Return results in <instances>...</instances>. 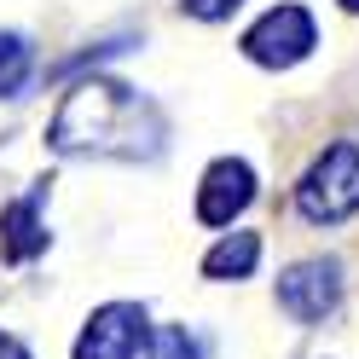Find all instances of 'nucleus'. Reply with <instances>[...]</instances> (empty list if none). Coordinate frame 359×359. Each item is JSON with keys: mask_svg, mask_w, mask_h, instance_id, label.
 Masks as SVG:
<instances>
[{"mask_svg": "<svg viewBox=\"0 0 359 359\" xmlns=\"http://www.w3.org/2000/svg\"><path fill=\"white\" fill-rule=\"evenodd\" d=\"M250 203H255V168L243 156H215L203 168V186H197V220L203 226H232Z\"/></svg>", "mask_w": 359, "mask_h": 359, "instance_id": "423d86ee", "label": "nucleus"}, {"mask_svg": "<svg viewBox=\"0 0 359 359\" xmlns=\"http://www.w3.org/2000/svg\"><path fill=\"white\" fill-rule=\"evenodd\" d=\"M348 296V273L336 255H313V261H296L278 273V307L290 313L296 325H325Z\"/></svg>", "mask_w": 359, "mask_h": 359, "instance_id": "7ed1b4c3", "label": "nucleus"}, {"mask_svg": "<svg viewBox=\"0 0 359 359\" xmlns=\"http://www.w3.org/2000/svg\"><path fill=\"white\" fill-rule=\"evenodd\" d=\"M209 342L186 325H151V342H145V359H203Z\"/></svg>", "mask_w": 359, "mask_h": 359, "instance_id": "9d476101", "label": "nucleus"}, {"mask_svg": "<svg viewBox=\"0 0 359 359\" xmlns=\"http://www.w3.org/2000/svg\"><path fill=\"white\" fill-rule=\"evenodd\" d=\"M41 203H47V180H41L35 191H24L18 203L0 209V261L24 266L47 250V220H41Z\"/></svg>", "mask_w": 359, "mask_h": 359, "instance_id": "0eeeda50", "label": "nucleus"}, {"mask_svg": "<svg viewBox=\"0 0 359 359\" xmlns=\"http://www.w3.org/2000/svg\"><path fill=\"white\" fill-rule=\"evenodd\" d=\"M342 6H348V12H359V0H342Z\"/></svg>", "mask_w": 359, "mask_h": 359, "instance_id": "ddd939ff", "label": "nucleus"}, {"mask_svg": "<svg viewBox=\"0 0 359 359\" xmlns=\"http://www.w3.org/2000/svg\"><path fill=\"white\" fill-rule=\"evenodd\" d=\"M35 70V47L18 29H0V99H12Z\"/></svg>", "mask_w": 359, "mask_h": 359, "instance_id": "1a4fd4ad", "label": "nucleus"}, {"mask_svg": "<svg viewBox=\"0 0 359 359\" xmlns=\"http://www.w3.org/2000/svg\"><path fill=\"white\" fill-rule=\"evenodd\" d=\"M296 215L313 226H342L359 215V145L353 140H336L313 156V168L296 186Z\"/></svg>", "mask_w": 359, "mask_h": 359, "instance_id": "f03ea898", "label": "nucleus"}, {"mask_svg": "<svg viewBox=\"0 0 359 359\" xmlns=\"http://www.w3.org/2000/svg\"><path fill=\"white\" fill-rule=\"evenodd\" d=\"M180 6H186L191 18H203V24H220V18H232L243 0H180Z\"/></svg>", "mask_w": 359, "mask_h": 359, "instance_id": "9b49d317", "label": "nucleus"}, {"mask_svg": "<svg viewBox=\"0 0 359 359\" xmlns=\"http://www.w3.org/2000/svg\"><path fill=\"white\" fill-rule=\"evenodd\" d=\"M47 145L58 156H99V163H156L168 145L163 104L116 76H81L58 99L47 122Z\"/></svg>", "mask_w": 359, "mask_h": 359, "instance_id": "f257e3e1", "label": "nucleus"}, {"mask_svg": "<svg viewBox=\"0 0 359 359\" xmlns=\"http://www.w3.org/2000/svg\"><path fill=\"white\" fill-rule=\"evenodd\" d=\"M0 359H35L24 348V336H12V330H0Z\"/></svg>", "mask_w": 359, "mask_h": 359, "instance_id": "f8f14e48", "label": "nucleus"}, {"mask_svg": "<svg viewBox=\"0 0 359 359\" xmlns=\"http://www.w3.org/2000/svg\"><path fill=\"white\" fill-rule=\"evenodd\" d=\"M319 47V24H313L307 6H273L261 12L250 29H243V58L266 64V70H290Z\"/></svg>", "mask_w": 359, "mask_h": 359, "instance_id": "39448f33", "label": "nucleus"}, {"mask_svg": "<svg viewBox=\"0 0 359 359\" xmlns=\"http://www.w3.org/2000/svg\"><path fill=\"white\" fill-rule=\"evenodd\" d=\"M145 342H151L145 302H104L87 313L81 336L70 342V359H140Z\"/></svg>", "mask_w": 359, "mask_h": 359, "instance_id": "20e7f679", "label": "nucleus"}, {"mask_svg": "<svg viewBox=\"0 0 359 359\" xmlns=\"http://www.w3.org/2000/svg\"><path fill=\"white\" fill-rule=\"evenodd\" d=\"M255 266H261V238H255V232H226V238L209 243L203 278H215V284H238V278H250Z\"/></svg>", "mask_w": 359, "mask_h": 359, "instance_id": "6e6552de", "label": "nucleus"}]
</instances>
